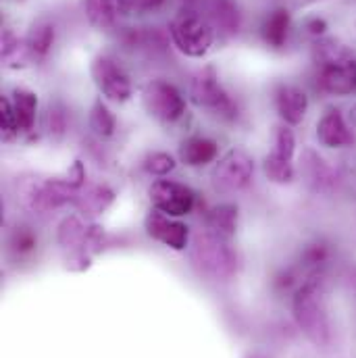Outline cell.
<instances>
[{
	"label": "cell",
	"mask_w": 356,
	"mask_h": 358,
	"mask_svg": "<svg viewBox=\"0 0 356 358\" xmlns=\"http://www.w3.org/2000/svg\"><path fill=\"white\" fill-rule=\"evenodd\" d=\"M176 169V159L167 152H150L144 159V171L157 178H165Z\"/></svg>",
	"instance_id": "obj_29"
},
{
	"label": "cell",
	"mask_w": 356,
	"mask_h": 358,
	"mask_svg": "<svg viewBox=\"0 0 356 358\" xmlns=\"http://www.w3.org/2000/svg\"><path fill=\"white\" fill-rule=\"evenodd\" d=\"M353 57H355V52L338 38H321L313 46V59H315L317 67L340 65V63L350 61Z\"/></svg>",
	"instance_id": "obj_17"
},
{
	"label": "cell",
	"mask_w": 356,
	"mask_h": 358,
	"mask_svg": "<svg viewBox=\"0 0 356 358\" xmlns=\"http://www.w3.org/2000/svg\"><path fill=\"white\" fill-rule=\"evenodd\" d=\"M13 246H15L17 250H21V252H27V250H31V248L36 246V238H34L31 231L19 229V231L13 236Z\"/></svg>",
	"instance_id": "obj_31"
},
{
	"label": "cell",
	"mask_w": 356,
	"mask_h": 358,
	"mask_svg": "<svg viewBox=\"0 0 356 358\" xmlns=\"http://www.w3.org/2000/svg\"><path fill=\"white\" fill-rule=\"evenodd\" d=\"M148 200L155 210L165 213L169 217H183L190 215L194 208V194L183 183L171 181V179H159L152 181L148 187Z\"/></svg>",
	"instance_id": "obj_10"
},
{
	"label": "cell",
	"mask_w": 356,
	"mask_h": 358,
	"mask_svg": "<svg viewBox=\"0 0 356 358\" xmlns=\"http://www.w3.org/2000/svg\"><path fill=\"white\" fill-rule=\"evenodd\" d=\"M294 319L313 344L327 346L332 342V323L321 277L313 275L296 289Z\"/></svg>",
	"instance_id": "obj_1"
},
{
	"label": "cell",
	"mask_w": 356,
	"mask_h": 358,
	"mask_svg": "<svg viewBox=\"0 0 356 358\" xmlns=\"http://www.w3.org/2000/svg\"><path fill=\"white\" fill-rule=\"evenodd\" d=\"M90 73H92L96 88L104 94V98H108L113 102H125L131 98V94H134L131 80L115 59H111L106 55L94 57V61L90 65Z\"/></svg>",
	"instance_id": "obj_9"
},
{
	"label": "cell",
	"mask_w": 356,
	"mask_h": 358,
	"mask_svg": "<svg viewBox=\"0 0 356 358\" xmlns=\"http://www.w3.org/2000/svg\"><path fill=\"white\" fill-rule=\"evenodd\" d=\"M217 152H219V146L215 140L204 138V136H194L181 144L179 159L187 167H204L217 159Z\"/></svg>",
	"instance_id": "obj_16"
},
{
	"label": "cell",
	"mask_w": 356,
	"mask_h": 358,
	"mask_svg": "<svg viewBox=\"0 0 356 358\" xmlns=\"http://www.w3.org/2000/svg\"><path fill=\"white\" fill-rule=\"evenodd\" d=\"M255 178V159L240 148L229 150L219 159L211 173V183L221 194H236Z\"/></svg>",
	"instance_id": "obj_5"
},
{
	"label": "cell",
	"mask_w": 356,
	"mask_h": 358,
	"mask_svg": "<svg viewBox=\"0 0 356 358\" xmlns=\"http://www.w3.org/2000/svg\"><path fill=\"white\" fill-rule=\"evenodd\" d=\"M144 108L150 117L163 123H176L185 113V100L173 84L165 80H152L142 92Z\"/></svg>",
	"instance_id": "obj_7"
},
{
	"label": "cell",
	"mask_w": 356,
	"mask_h": 358,
	"mask_svg": "<svg viewBox=\"0 0 356 358\" xmlns=\"http://www.w3.org/2000/svg\"><path fill=\"white\" fill-rule=\"evenodd\" d=\"M59 240L63 246H78L82 244L84 240H88V229L86 225L76 219V217H69L61 223V229H59Z\"/></svg>",
	"instance_id": "obj_27"
},
{
	"label": "cell",
	"mask_w": 356,
	"mask_h": 358,
	"mask_svg": "<svg viewBox=\"0 0 356 358\" xmlns=\"http://www.w3.org/2000/svg\"><path fill=\"white\" fill-rule=\"evenodd\" d=\"M319 86L332 96H353L356 94V57L340 65L319 67Z\"/></svg>",
	"instance_id": "obj_13"
},
{
	"label": "cell",
	"mask_w": 356,
	"mask_h": 358,
	"mask_svg": "<svg viewBox=\"0 0 356 358\" xmlns=\"http://www.w3.org/2000/svg\"><path fill=\"white\" fill-rule=\"evenodd\" d=\"M80 189L67 179H31L23 185L21 200L34 213H48L69 202H78Z\"/></svg>",
	"instance_id": "obj_4"
},
{
	"label": "cell",
	"mask_w": 356,
	"mask_h": 358,
	"mask_svg": "<svg viewBox=\"0 0 356 358\" xmlns=\"http://www.w3.org/2000/svg\"><path fill=\"white\" fill-rule=\"evenodd\" d=\"M113 198H115V194H113L111 187H106V185H90L86 192H80L76 204L86 215H100L102 210L108 208Z\"/></svg>",
	"instance_id": "obj_23"
},
{
	"label": "cell",
	"mask_w": 356,
	"mask_h": 358,
	"mask_svg": "<svg viewBox=\"0 0 356 358\" xmlns=\"http://www.w3.org/2000/svg\"><path fill=\"white\" fill-rule=\"evenodd\" d=\"M13 106L21 125V131L34 129L36 123V113H38V96L31 90L17 88L13 92Z\"/></svg>",
	"instance_id": "obj_22"
},
{
	"label": "cell",
	"mask_w": 356,
	"mask_h": 358,
	"mask_svg": "<svg viewBox=\"0 0 356 358\" xmlns=\"http://www.w3.org/2000/svg\"><path fill=\"white\" fill-rule=\"evenodd\" d=\"M167 0H131V13H152L159 10Z\"/></svg>",
	"instance_id": "obj_32"
},
{
	"label": "cell",
	"mask_w": 356,
	"mask_h": 358,
	"mask_svg": "<svg viewBox=\"0 0 356 358\" xmlns=\"http://www.w3.org/2000/svg\"><path fill=\"white\" fill-rule=\"evenodd\" d=\"M27 40V46H29V52L34 59H44L50 48H52V42H55V25L46 23V21H40L31 27L29 36L25 38Z\"/></svg>",
	"instance_id": "obj_24"
},
{
	"label": "cell",
	"mask_w": 356,
	"mask_h": 358,
	"mask_svg": "<svg viewBox=\"0 0 356 358\" xmlns=\"http://www.w3.org/2000/svg\"><path fill=\"white\" fill-rule=\"evenodd\" d=\"M294 155H296V136L290 129V125L275 127L273 134V146L265 159V173L273 183H290L296 176L294 167Z\"/></svg>",
	"instance_id": "obj_8"
},
{
	"label": "cell",
	"mask_w": 356,
	"mask_h": 358,
	"mask_svg": "<svg viewBox=\"0 0 356 358\" xmlns=\"http://www.w3.org/2000/svg\"><path fill=\"white\" fill-rule=\"evenodd\" d=\"M290 13L285 8H275L263 23V40L271 48H283L290 34Z\"/></svg>",
	"instance_id": "obj_21"
},
{
	"label": "cell",
	"mask_w": 356,
	"mask_h": 358,
	"mask_svg": "<svg viewBox=\"0 0 356 358\" xmlns=\"http://www.w3.org/2000/svg\"><path fill=\"white\" fill-rule=\"evenodd\" d=\"M208 8L221 27H225L227 31H238L240 17H238V8L232 4V0H211Z\"/></svg>",
	"instance_id": "obj_26"
},
{
	"label": "cell",
	"mask_w": 356,
	"mask_h": 358,
	"mask_svg": "<svg viewBox=\"0 0 356 358\" xmlns=\"http://www.w3.org/2000/svg\"><path fill=\"white\" fill-rule=\"evenodd\" d=\"M0 131H2L4 140H13L21 131V125H19V119H17V113H15L10 98L0 100Z\"/></svg>",
	"instance_id": "obj_28"
},
{
	"label": "cell",
	"mask_w": 356,
	"mask_h": 358,
	"mask_svg": "<svg viewBox=\"0 0 356 358\" xmlns=\"http://www.w3.org/2000/svg\"><path fill=\"white\" fill-rule=\"evenodd\" d=\"M306 27H308V31H311L313 36H323L325 29H327V23H325L323 19L315 17V19H311V21L306 23Z\"/></svg>",
	"instance_id": "obj_34"
},
{
	"label": "cell",
	"mask_w": 356,
	"mask_h": 358,
	"mask_svg": "<svg viewBox=\"0 0 356 358\" xmlns=\"http://www.w3.org/2000/svg\"><path fill=\"white\" fill-rule=\"evenodd\" d=\"M327 259H329V250H327V246L321 244V242L308 246L306 252H304V265H308V267L319 268Z\"/></svg>",
	"instance_id": "obj_30"
},
{
	"label": "cell",
	"mask_w": 356,
	"mask_h": 358,
	"mask_svg": "<svg viewBox=\"0 0 356 358\" xmlns=\"http://www.w3.org/2000/svg\"><path fill=\"white\" fill-rule=\"evenodd\" d=\"M2 61L6 67L10 69H21L25 65H29V61H34L31 52H29V46H27V40H21L17 38L13 31H4L2 34Z\"/></svg>",
	"instance_id": "obj_20"
},
{
	"label": "cell",
	"mask_w": 356,
	"mask_h": 358,
	"mask_svg": "<svg viewBox=\"0 0 356 358\" xmlns=\"http://www.w3.org/2000/svg\"><path fill=\"white\" fill-rule=\"evenodd\" d=\"M65 179H67L73 187H78V189H80V187L84 185V179H86L84 165H82L80 161H76V163H73V167L69 169V173H67V178Z\"/></svg>",
	"instance_id": "obj_33"
},
{
	"label": "cell",
	"mask_w": 356,
	"mask_h": 358,
	"mask_svg": "<svg viewBox=\"0 0 356 358\" xmlns=\"http://www.w3.org/2000/svg\"><path fill=\"white\" fill-rule=\"evenodd\" d=\"M355 229H356V210H355Z\"/></svg>",
	"instance_id": "obj_35"
},
{
	"label": "cell",
	"mask_w": 356,
	"mask_h": 358,
	"mask_svg": "<svg viewBox=\"0 0 356 358\" xmlns=\"http://www.w3.org/2000/svg\"><path fill=\"white\" fill-rule=\"evenodd\" d=\"M236 227H238V206L234 204H219L206 217V231L221 236L225 240H229L236 234Z\"/></svg>",
	"instance_id": "obj_19"
},
{
	"label": "cell",
	"mask_w": 356,
	"mask_h": 358,
	"mask_svg": "<svg viewBox=\"0 0 356 358\" xmlns=\"http://www.w3.org/2000/svg\"><path fill=\"white\" fill-rule=\"evenodd\" d=\"M317 140L329 150L346 148L355 142V134L340 108H327L317 121Z\"/></svg>",
	"instance_id": "obj_12"
},
{
	"label": "cell",
	"mask_w": 356,
	"mask_h": 358,
	"mask_svg": "<svg viewBox=\"0 0 356 358\" xmlns=\"http://www.w3.org/2000/svg\"><path fill=\"white\" fill-rule=\"evenodd\" d=\"M275 108L285 125H298L306 117L308 96L298 86H281L275 94Z\"/></svg>",
	"instance_id": "obj_14"
},
{
	"label": "cell",
	"mask_w": 356,
	"mask_h": 358,
	"mask_svg": "<svg viewBox=\"0 0 356 358\" xmlns=\"http://www.w3.org/2000/svg\"><path fill=\"white\" fill-rule=\"evenodd\" d=\"M171 38L185 57L202 59L215 42L213 25L198 13H181L171 23Z\"/></svg>",
	"instance_id": "obj_3"
},
{
	"label": "cell",
	"mask_w": 356,
	"mask_h": 358,
	"mask_svg": "<svg viewBox=\"0 0 356 358\" xmlns=\"http://www.w3.org/2000/svg\"><path fill=\"white\" fill-rule=\"evenodd\" d=\"M90 125H92V129H94L98 136H102V138L113 136L117 123H115L113 113L108 110V106H106L102 100H96V102H94L92 113H90Z\"/></svg>",
	"instance_id": "obj_25"
},
{
	"label": "cell",
	"mask_w": 356,
	"mask_h": 358,
	"mask_svg": "<svg viewBox=\"0 0 356 358\" xmlns=\"http://www.w3.org/2000/svg\"><path fill=\"white\" fill-rule=\"evenodd\" d=\"M144 227H146V234L152 240L165 244L171 250H183L187 246V240H190L187 225L178 221L176 217L152 210V213H148V217L144 221Z\"/></svg>",
	"instance_id": "obj_11"
},
{
	"label": "cell",
	"mask_w": 356,
	"mask_h": 358,
	"mask_svg": "<svg viewBox=\"0 0 356 358\" xmlns=\"http://www.w3.org/2000/svg\"><path fill=\"white\" fill-rule=\"evenodd\" d=\"M190 98L198 108L211 110L213 115H219V117L236 115L234 100L229 98V94L221 86L219 78L211 69H204L198 76H194L190 84Z\"/></svg>",
	"instance_id": "obj_6"
},
{
	"label": "cell",
	"mask_w": 356,
	"mask_h": 358,
	"mask_svg": "<svg viewBox=\"0 0 356 358\" xmlns=\"http://www.w3.org/2000/svg\"><path fill=\"white\" fill-rule=\"evenodd\" d=\"M192 261L204 275H211L215 279L232 277L238 267V257L227 240L211 231L196 236L192 244Z\"/></svg>",
	"instance_id": "obj_2"
},
{
	"label": "cell",
	"mask_w": 356,
	"mask_h": 358,
	"mask_svg": "<svg viewBox=\"0 0 356 358\" xmlns=\"http://www.w3.org/2000/svg\"><path fill=\"white\" fill-rule=\"evenodd\" d=\"M131 13V0H86V15L98 29L113 27L119 17Z\"/></svg>",
	"instance_id": "obj_15"
},
{
	"label": "cell",
	"mask_w": 356,
	"mask_h": 358,
	"mask_svg": "<svg viewBox=\"0 0 356 358\" xmlns=\"http://www.w3.org/2000/svg\"><path fill=\"white\" fill-rule=\"evenodd\" d=\"M302 167L308 181L315 185V189H327L332 185H336L338 173L332 165H327V161H323L317 152L306 150L304 159H302Z\"/></svg>",
	"instance_id": "obj_18"
}]
</instances>
